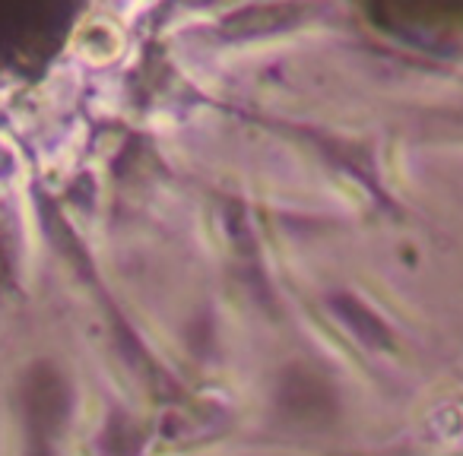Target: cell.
Segmentation results:
<instances>
[{
  "mask_svg": "<svg viewBox=\"0 0 463 456\" xmlns=\"http://www.w3.org/2000/svg\"><path fill=\"white\" fill-rule=\"evenodd\" d=\"M20 412L29 437L52 441L71 418V390L54 368L39 365L20 380Z\"/></svg>",
  "mask_w": 463,
  "mask_h": 456,
  "instance_id": "cell-1",
  "label": "cell"
},
{
  "mask_svg": "<svg viewBox=\"0 0 463 456\" xmlns=\"http://www.w3.org/2000/svg\"><path fill=\"white\" fill-rule=\"evenodd\" d=\"M29 456H54L45 437H29Z\"/></svg>",
  "mask_w": 463,
  "mask_h": 456,
  "instance_id": "cell-2",
  "label": "cell"
}]
</instances>
